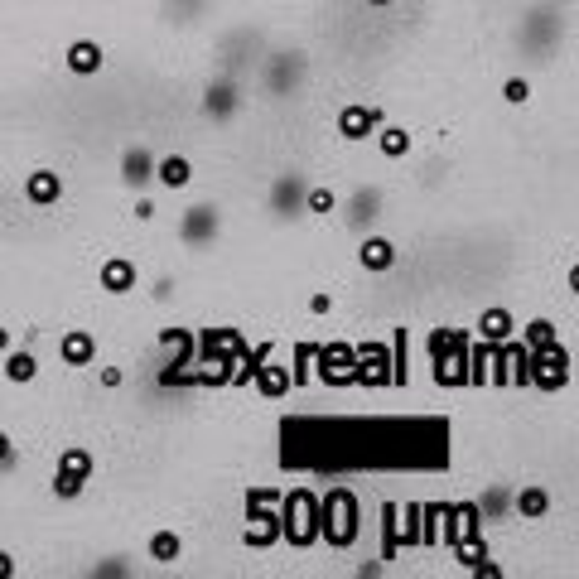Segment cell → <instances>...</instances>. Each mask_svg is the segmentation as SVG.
<instances>
[{
    "instance_id": "obj_30",
    "label": "cell",
    "mask_w": 579,
    "mask_h": 579,
    "mask_svg": "<svg viewBox=\"0 0 579 579\" xmlns=\"http://www.w3.org/2000/svg\"><path fill=\"white\" fill-rule=\"evenodd\" d=\"M15 454H20V440L0 425V469H10V464H15Z\"/></svg>"
},
{
    "instance_id": "obj_26",
    "label": "cell",
    "mask_w": 579,
    "mask_h": 579,
    "mask_svg": "<svg viewBox=\"0 0 579 579\" xmlns=\"http://www.w3.org/2000/svg\"><path fill=\"white\" fill-rule=\"evenodd\" d=\"M411 377V338H406V324L391 333V386H406Z\"/></svg>"
},
{
    "instance_id": "obj_21",
    "label": "cell",
    "mask_w": 579,
    "mask_h": 579,
    "mask_svg": "<svg viewBox=\"0 0 579 579\" xmlns=\"http://www.w3.org/2000/svg\"><path fill=\"white\" fill-rule=\"evenodd\" d=\"M372 140H377V155H382V160H406L415 150L411 126H401V121H382V126L372 131Z\"/></svg>"
},
{
    "instance_id": "obj_13",
    "label": "cell",
    "mask_w": 579,
    "mask_h": 579,
    "mask_svg": "<svg viewBox=\"0 0 579 579\" xmlns=\"http://www.w3.org/2000/svg\"><path fill=\"white\" fill-rule=\"evenodd\" d=\"M358 266L367 276H391V271L401 266V247H396L391 237H382V232H367L358 242Z\"/></svg>"
},
{
    "instance_id": "obj_23",
    "label": "cell",
    "mask_w": 579,
    "mask_h": 579,
    "mask_svg": "<svg viewBox=\"0 0 579 579\" xmlns=\"http://www.w3.org/2000/svg\"><path fill=\"white\" fill-rule=\"evenodd\" d=\"M251 382H256V391H261L266 401H280V396L290 391V382H295V377H290V367H285V362H276V353H271V358L256 367V377H251Z\"/></svg>"
},
{
    "instance_id": "obj_28",
    "label": "cell",
    "mask_w": 579,
    "mask_h": 579,
    "mask_svg": "<svg viewBox=\"0 0 579 579\" xmlns=\"http://www.w3.org/2000/svg\"><path fill=\"white\" fill-rule=\"evenodd\" d=\"M502 102H507V107H526V102H531V83H526V78H507V83H502Z\"/></svg>"
},
{
    "instance_id": "obj_31",
    "label": "cell",
    "mask_w": 579,
    "mask_h": 579,
    "mask_svg": "<svg viewBox=\"0 0 579 579\" xmlns=\"http://www.w3.org/2000/svg\"><path fill=\"white\" fill-rule=\"evenodd\" d=\"M309 362H314V343H300L295 348V377H309Z\"/></svg>"
},
{
    "instance_id": "obj_25",
    "label": "cell",
    "mask_w": 579,
    "mask_h": 579,
    "mask_svg": "<svg viewBox=\"0 0 579 579\" xmlns=\"http://www.w3.org/2000/svg\"><path fill=\"white\" fill-rule=\"evenodd\" d=\"M338 203H343V198H338L333 184H304V213H309V218H333Z\"/></svg>"
},
{
    "instance_id": "obj_17",
    "label": "cell",
    "mask_w": 579,
    "mask_h": 579,
    "mask_svg": "<svg viewBox=\"0 0 579 579\" xmlns=\"http://www.w3.org/2000/svg\"><path fill=\"white\" fill-rule=\"evenodd\" d=\"M145 560L160 565V570L179 565V560H184V536H179L174 526H155V531L145 536Z\"/></svg>"
},
{
    "instance_id": "obj_16",
    "label": "cell",
    "mask_w": 579,
    "mask_h": 579,
    "mask_svg": "<svg viewBox=\"0 0 579 579\" xmlns=\"http://www.w3.org/2000/svg\"><path fill=\"white\" fill-rule=\"evenodd\" d=\"M203 111L213 121H232L242 111V87L232 83V78H213V83L203 87Z\"/></svg>"
},
{
    "instance_id": "obj_29",
    "label": "cell",
    "mask_w": 579,
    "mask_h": 579,
    "mask_svg": "<svg viewBox=\"0 0 579 579\" xmlns=\"http://www.w3.org/2000/svg\"><path fill=\"white\" fill-rule=\"evenodd\" d=\"M304 309H309L314 319H329L333 309H338V295H333V290H314V295H309V304H304Z\"/></svg>"
},
{
    "instance_id": "obj_32",
    "label": "cell",
    "mask_w": 579,
    "mask_h": 579,
    "mask_svg": "<svg viewBox=\"0 0 579 579\" xmlns=\"http://www.w3.org/2000/svg\"><path fill=\"white\" fill-rule=\"evenodd\" d=\"M155 218V198L150 193H136V222H150Z\"/></svg>"
},
{
    "instance_id": "obj_7",
    "label": "cell",
    "mask_w": 579,
    "mask_h": 579,
    "mask_svg": "<svg viewBox=\"0 0 579 579\" xmlns=\"http://www.w3.org/2000/svg\"><path fill=\"white\" fill-rule=\"evenodd\" d=\"M314 362H319V382L324 386H353L358 372V348L333 338V343H314Z\"/></svg>"
},
{
    "instance_id": "obj_9",
    "label": "cell",
    "mask_w": 579,
    "mask_h": 579,
    "mask_svg": "<svg viewBox=\"0 0 579 579\" xmlns=\"http://www.w3.org/2000/svg\"><path fill=\"white\" fill-rule=\"evenodd\" d=\"M218 227H222V213H218V203H193V208H184L179 213V227H174V237H179V247H208L213 237H218Z\"/></svg>"
},
{
    "instance_id": "obj_27",
    "label": "cell",
    "mask_w": 579,
    "mask_h": 579,
    "mask_svg": "<svg viewBox=\"0 0 579 579\" xmlns=\"http://www.w3.org/2000/svg\"><path fill=\"white\" fill-rule=\"evenodd\" d=\"M92 372H97V386H102V391H121V386H126V372H121L116 362H92Z\"/></svg>"
},
{
    "instance_id": "obj_3",
    "label": "cell",
    "mask_w": 579,
    "mask_h": 579,
    "mask_svg": "<svg viewBox=\"0 0 579 579\" xmlns=\"http://www.w3.org/2000/svg\"><path fill=\"white\" fill-rule=\"evenodd\" d=\"M247 551H276L280 546V493L276 488H251L247 493Z\"/></svg>"
},
{
    "instance_id": "obj_1",
    "label": "cell",
    "mask_w": 579,
    "mask_h": 579,
    "mask_svg": "<svg viewBox=\"0 0 579 579\" xmlns=\"http://www.w3.org/2000/svg\"><path fill=\"white\" fill-rule=\"evenodd\" d=\"M362 536V507L353 488H329L319 497V541H329L333 551H353Z\"/></svg>"
},
{
    "instance_id": "obj_4",
    "label": "cell",
    "mask_w": 579,
    "mask_h": 579,
    "mask_svg": "<svg viewBox=\"0 0 579 579\" xmlns=\"http://www.w3.org/2000/svg\"><path fill=\"white\" fill-rule=\"evenodd\" d=\"M526 386H536L541 396H555L570 386V348L551 343L541 353H526Z\"/></svg>"
},
{
    "instance_id": "obj_20",
    "label": "cell",
    "mask_w": 579,
    "mask_h": 579,
    "mask_svg": "<svg viewBox=\"0 0 579 579\" xmlns=\"http://www.w3.org/2000/svg\"><path fill=\"white\" fill-rule=\"evenodd\" d=\"M54 473H68V478H78V483L92 488V478H97V454H92L87 444H63V449H58Z\"/></svg>"
},
{
    "instance_id": "obj_15",
    "label": "cell",
    "mask_w": 579,
    "mask_h": 579,
    "mask_svg": "<svg viewBox=\"0 0 579 579\" xmlns=\"http://www.w3.org/2000/svg\"><path fill=\"white\" fill-rule=\"evenodd\" d=\"M512 512H517V522L526 526H536V522H546L555 512V497L546 483H522L517 493H512Z\"/></svg>"
},
{
    "instance_id": "obj_33",
    "label": "cell",
    "mask_w": 579,
    "mask_h": 579,
    "mask_svg": "<svg viewBox=\"0 0 579 579\" xmlns=\"http://www.w3.org/2000/svg\"><path fill=\"white\" fill-rule=\"evenodd\" d=\"M15 575H20V560L10 551H0V579H15Z\"/></svg>"
},
{
    "instance_id": "obj_12",
    "label": "cell",
    "mask_w": 579,
    "mask_h": 579,
    "mask_svg": "<svg viewBox=\"0 0 579 579\" xmlns=\"http://www.w3.org/2000/svg\"><path fill=\"white\" fill-rule=\"evenodd\" d=\"M353 382L367 386H391V338H367L358 348V372Z\"/></svg>"
},
{
    "instance_id": "obj_8",
    "label": "cell",
    "mask_w": 579,
    "mask_h": 579,
    "mask_svg": "<svg viewBox=\"0 0 579 579\" xmlns=\"http://www.w3.org/2000/svg\"><path fill=\"white\" fill-rule=\"evenodd\" d=\"M386 121L382 107H367V102H343L338 116H333V136L343 140V145H362V140H372V131Z\"/></svg>"
},
{
    "instance_id": "obj_5",
    "label": "cell",
    "mask_w": 579,
    "mask_h": 579,
    "mask_svg": "<svg viewBox=\"0 0 579 579\" xmlns=\"http://www.w3.org/2000/svg\"><path fill=\"white\" fill-rule=\"evenodd\" d=\"M97 290H102L107 300H131L140 290V261L126 256V251L102 256V261H97Z\"/></svg>"
},
{
    "instance_id": "obj_11",
    "label": "cell",
    "mask_w": 579,
    "mask_h": 579,
    "mask_svg": "<svg viewBox=\"0 0 579 579\" xmlns=\"http://www.w3.org/2000/svg\"><path fill=\"white\" fill-rule=\"evenodd\" d=\"M58 362L68 367V372H92V362H97V333L92 329H63L58 333Z\"/></svg>"
},
{
    "instance_id": "obj_35",
    "label": "cell",
    "mask_w": 579,
    "mask_h": 579,
    "mask_svg": "<svg viewBox=\"0 0 579 579\" xmlns=\"http://www.w3.org/2000/svg\"><path fill=\"white\" fill-rule=\"evenodd\" d=\"M367 5H372V10H391L396 0H367Z\"/></svg>"
},
{
    "instance_id": "obj_10",
    "label": "cell",
    "mask_w": 579,
    "mask_h": 579,
    "mask_svg": "<svg viewBox=\"0 0 579 579\" xmlns=\"http://www.w3.org/2000/svg\"><path fill=\"white\" fill-rule=\"evenodd\" d=\"M116 174H121V189L150 193V189H155V150H150L145 140L126 145V150H121V165H116Z\"/></svg>"
},
{
    "instance_id": "obj_19",
    "label": "cell",
    "mask_w": 579,
    "mask_h": 579,
    "mask_svg": "<svg viewBox=\"0 0 579 579\" xmlns=\"http://www.w3.org/2000/svg\"><path fill=\"white\" fill-rule=\"evenodd\" d=\"M0 377L10 386H34L39 382V353H29V348H10V353H0Z\"/></svg>"
},
{
    "instance_id": "obj_18",
    "label": "cell",
    "mask_w": 579,
    "mask_h": 579,
    "mask_svg": "<svg viewBox=\"0 0 579 579\" xmlns=\"http://www.w3.org/2000/svg\"><path fill=\"white\" fill-rule=\"evenodd\" d=\"M155 189H165V193L193 189V160L189 155H155Z\"/></svg>"
},
{
    "instance_id": "obj_2",
    "label": "cell",
    "mask_w": 579,
    "mask_h": 579,
    "mask_svg": "<svg viewBox=\"0 0 579 579\" xmlns=\"http://www.w3.org/2000/svg\"><path fill=\"white\" fill-rule=\"evenodd\" d=\"M280 541H290L295 551L319 546V493L314 488H290L280 493Z\"/></svg>"
},
{
    "instance_id": "obj_6",
    "label": "cell",
    "mask_w": 579,
    "mask_h": 579,
    "mask_svg": "<svg viewBox=\"0 0 579 579\" xmlns=\"http://www.w3.org/2000/svg\"><path fill=\"white\" fill-rule=\"evenodd\" d=\"M63 193H68V179H63L54 165L29 169L25 179H20V198H25V208H34V213L58 208V203H63Z\"/></svg>"
},
{
    "instance_id": "obj_36",
    "label": "cell",
    "mask_w": 579,
    "mask_h": 579,
    "mask_svg": "<svg viewBox=\"0 0 579 579\" xmlns=\"http://www.w3.org/2000/svg\"><path fill=\"white\" fill-rule=\"evenodd\" d=\"M555 5H575V0H555Z\"/></svg>"
},
{
    "instance_id": "obj_14",
    "label": "cell",
    "mask_w": 579,
    "mask_h": 579,
    "mask_svg": "<svg viewBox=\"0 0 579 579\" xmlns=\"http://www.w3.org/2000/svg\"><path fill=\"white\" fill-rule=\"evenodd\" d=\"M107 68V49L97 44V39H73L68 49H63V73L68 78H97Z\"/></svg>"
},
{
    "instance_id": "obj_34",
    "label": "cell",
    "mask_w": 579,
    "mask_h": 579,
    "mask_svg": "<svg viewBox=\"0 0 579 579\" xmlns=\"http://www.w3.org/2000/svg\"><path fill=\"white\" fill-rule=\"evenodd\" d=\"M10 348H15V329H5V324H0V353H10Z\"/></svg>"
},
{
    "instance_id": "obj_22",
    "label": "cell",
    "mask_w": 579,
    "mask_h": 579,
    "mask_svg": "<svg viewBox=\"0 0 579 579\" xmlns=\"http://www.w3.org/2000/svg\"><path fill=\"white\" fill-rule=\"evenodd\" d=\"M473 329H478L483 343H507V338L517 333V314H512L507 304H488V309L478 314V324H473Z\"/></svg>"
},
{
    "instance_id": "obj_24",
    "label": "cell",
    "mask_w": 579,
    "mask_h": 579,
    "mask_svg": "<svg viewBox=\"0 0 579 579\" xmlns=\"http://www.w3.org/2000/svg\"><path fill=\"white\" fill-rule=\"evenodd\" d=\"M517 329H522V348H526V353H541V348L560 343V324H555V319H546V314L526 319V324H517Z\"/></svg>"
}]
</instances>
